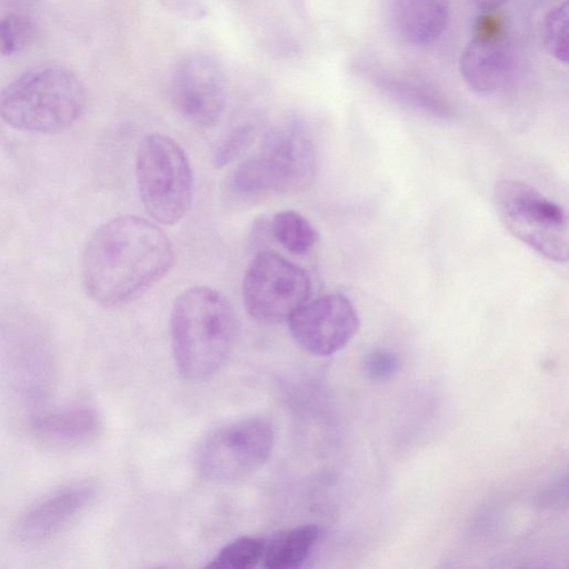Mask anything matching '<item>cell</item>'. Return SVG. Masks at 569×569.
<instances>
[{"label":"cell","mask_w":569,"mask_h":569,"mask_svg":"<svg viewBox=\"0 0 569 569\" xmlns=\"http://www.w3.org/2000/svg\"><path fill=\"white\" fill-rule=\"evenodd\" d=\"M256 136L257 127L252 123H241L232 128L216 148L214 167L221 169L237 160L250 148Z\"/></svg>","instance_id":"44dd1931"},{"label":"cell","mask_w":569,"mask_h":569,"mask_svg":"<svg viewBox=\"0 0 569 569\" xmlns=\"http://www.w3.org/2000/svg\"><path fill=\"white\" fill-rule=\"evenodd\" d=\"M322 530L317 525H303L266 538L261 566L268 569L301 567L310 557Z\"/></svg>","instance_id":"2e32d148"},{"label":"cell","mask_w":569,"mask_h":569,"mask_svg":"<svg viewBox=\"0 0 569 569\" xmlns=\"http://www.w3.org/2000/svg\"><path fill=\"white\" fill-rule=\"evenodd\" d=\"M391 16L398 34L413 46L437 40L449 20V0H391Z\"/></svg>","instance_id":"9a60e30c"},{"label":"cell","mask_w":569,"mask_h":569,"mask_svg":"<svg viewBox=\"0 0 569 569\" xmlns=\"http://www.w3.org/2000/svg\"><path fill=\"white\" fill-rule=\"evenodd\" d=\"M87 104L83 83L69 69L26 71L0 91V119L26 132L54 134L72 127Z\"/></svg>","instance_id":"3957f363"},{"label":"cell","mask_w":569,"mask_h":569,"mask_svg":"<svg viewBox=\"0 0 569 569\" xmlns=\"http://www.w3.org/2000/svg\"><path fill=\"white\" fill-rule=\"evenodd\" d=\"M266 538L240 537L226 545L207 567L219 569H250L261 565Z\"/></svg>","instance_id":"ac0fdd59"},{"label":"cell","mask_w":569,"mask_h":569,"mask_svg":"<svg viewBox=\"0 0 569 569\" xmlns=\"http://www.w3.org/2000/svg\"><path fill=\"white\" fill-rule=\"evenodd\" d=\"M33 436L54 449H72L94 441L102 431L99 412L89 406H74L36 416Z\"/></svg>","instance_id":"5bb4252c"},{"label":"cell","mask_w":569,"mask_h":569,"mask_svg":"<svg viewBox=\"0 0 569 569\" xmlns=\"http://www.w3.org/2000/svg\"><path fill=\"white\" fill-rule=\"evenodd\" d=\"M492 202L500 221L515 238L549 260H568V219L560 204L515 179L497 181Z\"/></svg>","instance_id":"8992f818"},{"label":"cell","mask_w":569,"mask_h":569,"mask_svg":"<svg viewBox=\"0 0 569 569\" xmlns=\"http://www.w3.org/2000/svg\"><path fill=\"white\" fill-rule=\"evenodd\" d=\"M170 239L152 221L133 214L114 217L90 236L81 257L88 297L111 308L144 293L171 269Z\"/></svg>","instance_id":"6da1fadb"},{"label":"cell","mask_w":569,"mask_h":569,"mask_svg":"<svg viewBox=\"0 0 569 569\" xmlns=\"http://www.w3.org/2000/svg\"><path fill=\"white\" fill-rule=\"evenodd\" d=\"M171 97L176 109L189 123L198 128L213 127L227 100L221 67L204 53L184 57L174 69Z\"/></svg>","instance_id":"8fae6325"},{"label":"cell","mask_w":569,"mask_h":569,"mask_svg":"<svg viewBox=\"0 0 569 569\" xmlns=\"http://www.w3.org/2000/svg\"><path fill=\"white\" fill-rule=\"evenodd\" d=\"M316 170L312 141L300 123L290 122L267 133L258 153L233 170L228 190L244 199L300 192L313 182Z\"/></svg>","instance_id":"277c9868"},{"label":"cell","mask_w":569,"mask_h":569,"mask_svg":"<svg viewBox=\"0 0 569 569\" xmlns=\"http://www.w3.org/2000/svg\"><path fill=\"white\" fill-rule=\"evenodd\" d=\"M164 3L187 18H201L206 13V8L198 0H163Z\"/></svg>","instance_id":"603a6c76"},{"label":"cell","mask_w":569,"mask_h":569,"mask_svg":"<svg viewBox=\"0 0 569 569\" xmlns=\"http://www.w3.org/2000/svg\"><path fill=\"white\" fill-rule=\"evenodd\" d=\"M97 492L98 487L90 479L56 489L19 517L13 528L16 540L33 546L50 539L83 511L94 500Z\"/></svg>","instance_id":"7c38bea8"},{"label":"cell","mask_w":569,"mask_h":569,"mask_svg":"<svg viewBox=\"0 0 569 569\" xmlns=\"http://www.w3.org/2000/svg\"><path fill=\"white\" fill-rule=\"evenodd\" d=\"M170 335L179 372L189 380H206L224 366L233 350L236 313L221 292L192 287L172 305Z\"/></svg>","instance_id":"7a4b0ae2"},{"label":"cell","mask_w":569,"mask_h":569,"mask_svg":"<svg viewBox=\"0 0 569 569\" xmlns=\"http://www.w3.org/2000/svg\"><path fill=\"white\" fill-rule=\"evenodd\" d=\"M288 326L301 349L313 356L328 357L353 339L360 319L346 296L329 293L305 302L288 319Z\"/></svg>","instance_id":"30bf717a"},{"label":"cell","mask_w":569,"mask_h":569,"mask_svg":"<svg viewBox=\"0 0 569 569\" xmlns=\"http://www.w3.org/2000/svg\"><path fill=\"white\" fill-rule=\"evenodd\" d=\"M493 11H485L478 20L459 62L465 83L483 96L503 90L516 66L515 49L506 26Z\"/></svg>","instance_id":"9c48e42d"},{"label":"cell","mask_w":569,"mask_h":569,"mask_svg":"<svg viewBox=\"0 0 569 569\" xmlns=\"http://www.w3.org/2000/svg\"><path fill=\"white\" fill-rule=\"evenodd\" d=\"M139 196L148 214L160 224L172 226L188 212L193 190L187 153L172 138L147 134L137 151Z\"/></svg>","instance_id":"5b68a950"},{"label":"cell","mask_w":569,"mask_h":569,"mask_svg":"<svg viewBox=\"0 0 569 569\" xmlns=\"http://www.w3.org/2000/svg\"><path fill=\"white\" fill-rule=\"evenodd\" d=\"M274 431L263 417L226 422L211 430L196 450L198 473L211 482H232L257 471L269 458Z\"/></svg>","instance_id":"52a82bcc"},{"label":"cell","mask_w":569,"mask_h":569,"mask_svg":"<svg viewBox=\"0 0 569 569\" xmlns=\"http://www.w3.org/2000/svg\"><path fill=\"white\" fill-rule=\"evenodd\" d=\"M36 26L22 13H8L0 18V56L14 54L34 39Z\"/></svg>","instance_id":"ffe728a7"},{"label":"cell","mask_w":569,"mask_h":569,"mask_svg":"<svg viewBox=\"0 0 569 569\" xmlns=\"http://www.w3.org/2000/svg\"><path fill=\"white\" fill-rule=\"evenodd\" d=\"M270 232L278 243L293 254L307 253L319 239L313 224L291 209L279 211L272 217Z\"/></svg>","instance_id":"e0dca14e"},{"label":"cell","mask_w":569,"mask_h":569,"mask_svg":"<svg viewBox=\"0 0 569 569\" xmlns=\"http://www.w3.org/2000/svg\"><path fill=\"white\" fill-rule=\"evenodd\" d=\"M472 3L483 11H492L500 8L508 0H471Z\"/></svg>","instance_id":"cb8c5ba5"},{"label":"cell","mask_w":569,"mask_h":569,"mask_svg":"<svg viewBox=\"0 0 569 569\" xmlns=\"http://www.w3.org/2000/svg\"><path fill=\"white\" fill-rule=\"evenodd\" d=\"M353 70L382 94L412 111L441 120L452 117V109L443 96L415 74L371 58L357 59Z\"/></svg>","instance_id":"4fadbf2b"},{"label":"cell","mask_w":569,"mask_h":569,"mask_svg":"<svg viewBox=\"0 0 569 569\" xmlns=\"http://www.w3.org/2000/svg\"><path fill=\"white\" fill-rule=\"evenodd\" d=\"M568 20L569 4L565 1L547 13L542 31L547 51L565 64L569 60Z\"/></svg>","instance_id":"d6986e66"},{"label":"cell","mask_w":569,"mask_h":569,"mask_svg":"<svg viewBox=\"0 0 569 569\" xmlns=\"http://www.w3.org/2000/svg\"><path fill=\"white\" fill-rule=\"evenodd\" d=\"M398 357L387 350H373L366 359V371L372 379L383 380L390 378L399 369Z\"/></svg>","instance_id":"7402d4cb"},{"label":"cell","mask_w":569,"mask_h":569,"mask_svg":"<svg viewBox=\"0 0 569 569\" xmlns=\"http://www.w3.org/2000/svg\"><path fill=\"white\" fill-rule=\"evenodd\" d=\"M311 281L305 269L273 251H261L248 266L242 281L243 305L254 320L276 325L309 300Z\"/></svg>","instance_id":"ba28073f"}]
</instances>
